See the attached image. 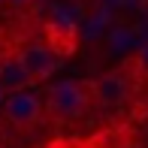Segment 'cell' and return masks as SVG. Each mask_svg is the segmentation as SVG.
<instances>
[{
    "label": "cell",
    "mask_w": 148,
    "mask_h": 148,
    "mask_svg": "<svg viewBox=\"0 0 148 148\" xmlns=\"http://www.w3.org/2000/svg\"><path fill=\"white\" fill-rule=\"evenodd\" d=\"M45 112L58 121H76L88 112L91 106V91L88 82H58L42 100Z\"/></svg>",
    "instance_id": "cell-1"
},
{
    "label": "cell",
    "mask_w": 148,
    "mask_h": 148,
    "mask_svg": "<svg viewBox=\"0 0 148 148\" xmlns=\"http://www.w3.org/2000/svg\"><path fill=\"white\" fill-rule=\"evenodd\" d=\"M3 118L6 124H12L15 130H30V127L39 124V118L45 115V106H42V97L30 88H21V91H12L9 97H3Z\"/></svg>",
    "instance_id": "cell-2"
},
{
    "label": "cell",
    "mask_w": 148,
    "mask_h": 148,
    "mask_svg": "<svg viewBox=\"0 0 148 148\" xmlns=\"http://www.w3.org/2000/svg\"><path fill=\"white\" fill-rule=\"evenodd\" d=\"M15 55L21 60L24 73L30 76V82H45V79H51L60 70V64H64V55H58L49 42H39V39L24 42Z\"/></svg>",
    "instance_id": "cell-3"
},
{
    "label": "cell",
    "mask_w": 148,
    "mask_h": 148,
    "mask_svg": "<svg viewBox=\"0 0 148 148\" xmlns=\"http://www.w3.org/2000/svg\"><path fill=\"white\" fill-rule=\"evenodd\" d=\"M88 91H91V103H97L100 109H118L130 97V79L124 73L112 70V73H103V76L91 79Z\"/></svg>",
    "instance_id": "cell-4"
},
{
    "label": "cell",
    "mask_w": 148,
    "mask_h": 148,
    "mask_svg": "<svg viewBox=\"0 0 148 148\" xmlns=\"http://www.w3.org/2000/svg\"><path fill=\"white\" fill-rule=\"evenodd\" d=\"M30 76L24 73L21 60H18L15 51H0V91L3 94H12V91H21V88H30Z\"/></svg>",
    "instance_id": "cell-5"
},
{
    "label": "cell",
    "mask_w": 148,
    "mask_h": 148,
    "mask_svg": "<svg viewBox=\"0 0 148 148\" xmlns=\"http://www.w3.org/2000/svg\"><path fill=\"white\" fill-rule=\"evenodd\" d=\"M133 70L148 79V42H142L136 51H133Z\"/></svg>",
    "instance_id": "cell-6"
},
{
    "label": "cell",
    "mask_w": 148,
    "mask_h": 148,
    "mask_svg": "<svg viewBox=\"0 0 148 148\" xmlns=\"http://www.w3.org/2000/svg\"><path fill=\"white\" fill-rule=\"evenodd\" d=\"M6 6H15V9H21V6H30L33 0H3Z\"/></svg>",
    "instance_id": "cell-7"
},
{
    "label": "cell",
    "mask_w": 148,
    "mask_h": 148,
    "mask_svg": "<svg viewBox=\"0 0 148 148\" xmlns=\"http://www.w3.org/2000/svg\"><path fill=\"white\" fill-rule=\"evenodd\" d=\"M3 97H6V94H3V91H0V103H3Z\"/></svg>",
    "instance_id": "cell-8"
},
{
    "label": "cell",
    "mask_w": 148,
    "mask_h": 148,
    "mask_svg": "<svg viewBox=\"0 0 148 148\" xmlns=\"http://www.w3.org/2000/svg\"><path fill=\"white\" fill-rule=\"evenodd\" d=\"M0 6H3V0H0Z\"/></svg>",
    "instance_id": "cell-9"
}]
</instances>
